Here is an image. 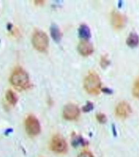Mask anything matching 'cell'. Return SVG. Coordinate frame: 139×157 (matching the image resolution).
<instances>
[{
	"mask_svg": "<svg viewBox=\"0 0 139 157\" xmlns=\"http://www.w3.org/2000/svg\"><path fill=\"white\" fill-rule=\"evenodd\" d=\"M51 36L56 43H59L62 38V33L59 27L55 24H52L50 29Z\"/></svg>",
	"mask_w": 139,
	"mask_h": 157,
	"instance_id": "cell-10",
	"label": "cell"
},
{
	"mask_svg": "<svg viewBox=\"0 0 139 157\" xmlns=\"http://www.w3.org/2000/svg\"><path fill=\"white\" fill-rule=\"evenodd\" d=\"M110 61L108 60L106 56H102L100 60V66L103 68H106L110 64Z\"/></svg>",
	"mask_w": 139,
	"mask_h": 157,
	"instance_id": "cell-15",
	"label": "cell"
},
{
	"mask_svg": "<svg viewBox=\"0 0 139 157\" xmlns=\"http://www.w3.org/2000/svg\"><path fill=\"white\" fill-rule=\"evenodd\" d=\"M132 112V109L127 102H120L116 108V115L118 117L125 119L128 117Z\"/></svg>",
	"mask_w": 139,
	"mask_h": 157,
	"instance_id": "cell-8",
	"label": "cell"
},
{
	"mask_svg": "<svg viewBox=\"0 0 139 157\" xmlns=\"http://www.w3.org/2000/svg\"><path fill=\"white\" fill-rule=\"evenodd\" d=\"M35 3H36V5H40V6H41L42 4L44 3H45V1H35Z\"/></svg>",
	"mask_w": 139,
	"mask_h": 157,
	"instance_id": "cell-20",
	"label": "cell"
},
{
	"mask_svg": "<svg viewBox=\"0 0 139 157\" xmlns=\"http://www.w3.org/2000/svg\"><path fill=\"white\" fill-rule=\"evenodd\" d=\"M12 25L11 24H8V26H7V29H9V30H10L11 29H12Z\"/></svg>",
	"mask_w": 139,
	"mask_h": 157,
	"instance_id": "cell-21",
	"label": "cell"
},
{
	"mask_svg": "<svg viewBox=\"0 0 139 157\" xmlns=\"http://www.w3.org/2000/svg\"><path fill=\"white\" fill-rule=\"evenodd\" d=\"M101 80L99 75L95 72L88 73L84 80V86L88 93L92 95H97L101 90Z\"/></svg>",
	"mask_w": 139,
	"mask_h": 157,
	"instance_id": "cell-2",
	"label": "cell"
},
{
	"mask_svg": "<svg viewBox=\"0 0 139 157\" xmlns=\"http://www.w3.org/2000/svg\"><path fill=\"white\" fill-rule=\"evenodd\" d=\"M10 81L13 86L21 90H26L30 86L28 73L21 67H17L12 73Z\"/></svg>",
	"mask_w": 139,
	"mask_h": 157,
	"instance_id": "cell-1",
	"label": "cell"
},
{
	"mask_svg": "<svg viewBox=\"0 0 139 157\" xmlns=\"http://www.w3.org/2000/svg\"><path fill=\"white\" fill-rule=\"evenodd\" d=\"M6 99L12 105L15 106L16 105L18 98L16 96V94L11 90H7L6 95Z\"/></svg>",
	"mask_w": 139,
	"mask_h": 157,
	"instance_id": "cell-13",
	"label": "cell"
},
{
	"mask_svg": "<svg viewBox=\"0 0 139 157\" xmlns=\"http://www.w3.org/2000/svg\"><path fill=\"white\" fill-rule=\"evenodd\" d=\"M78 157H94L91 152L88 151L83 152L79 155Z\"/></svg>",
	"mask_w": 139,
	"mask_h": 157,
	"instance_id": "cell-18",
	"label": "cell"
},
{
	"mask_svg": "<svg viewBox=\"0 0 139 157\" xmlns=\"http://www.w3.org/2000/svg\"><path fill=\"white\" fill-rule=\"evenodd\" d=\"M78 51L81 55L88 56L94 52L93 45L88 40H84L78 45Z\"/></svg>",
	"mask_w": 139,
	"mask_h": 157,
	"instance_id": "cell-9",
	"label": "cell"
},
{
	"mask_svg": "<svg viewBox=\"0 0 139 157\" xmlns=\"http://www.w3.org/2000/svg\"><path fill=\"white\" fill-rule=\"evenodd\" d=\"M101 90L103 92V93H106V94H112L113 93L112 90L108 88H103L102 89H101Z\"/></svg>",
	"mask_w": 139,
	"mask_h": 157,
	"instance_id": "cell-19",
	"label": "cell"
},
{
	"mask_svg": "<svg viewBox=\"0 0 139 157\" xmlns=\"http://www.w3.org/2000/svg\"><path fill=\"white\" fill-rule=\"evenodd\" d=\"M80 115V109L77 106L74 104L69 103L65 106L63 111V115L66 120H74Z\"/></svg>",
	"mask_w": 139,
	"mask_h": 157,
	"instance_id": "cell-6",
	"label": "cell"
},
{
	"mask_svg": "<svg viewBox=\"0 0 139 157\" xmlns=\"http://www.w3.org/2000/svg\"><path fill=\"white\" fill-rule=\"evenodd\" d=\"M25 125L27 134L30 136H37L40 132L41 127L39 121L32 115H30L26 118Z\"/></svg>",
	"mask_w": 139,
	"mask_h": 157,
	"instance_id": "cell-4",
	"label": "cell"
},
{
	"mask_svg": "<svg viewBox=\"0 0 139 157\" xmlns=\"http://www.w3.org/2000/svg\"><path fill=\"white\" fill-rule=\"evenodd\" d=\"M127 45L131 48H135L139 44V37L136 33L132 32L129 35L126 41Z\"/></svg>",
	"mask_w": 139,
	"mask_h": 157,
	"instance_id": "cell-11",
	"label": "cell"
},
{
	"mask_svg": "<svg viewBox=\"0 0 139 157\" xmlns=\"http://www.w3.org/2000/svg\"><path fill=\"white\" fill-rule=\"evenodd\" d=\"M96 118L99 122L100 123H105L107 121V117L103 113H99L97 114Z\"/></svg>",
	"mask_w": 139,
	"mask_h": 157,
	"instance_id": "cell-16",
	"label": "cell"
},
{
	"mask_svg": "<svg viewBox=\"0 0 139 157\" xmlns=\"http://www.w3.org/2000/svg\"><path fill=\"white\" fill-rule=\"evenodd\" d=\"M132 93L134 97L136 98H139V78L136 80L134 83Z\"/></svg>",
	"mask_w": 139,
	"mask_h": 157,
	"instance_id": "cell-14",
	"label": "cell"
},
{
	"mask_svg": "<svg viewBox=\"0 0 139 157\" xmlns=\"http://www.w3.org/2000/svg\"><path fill=\"white\" fill-rule=\"evenodd\" d=\"M79 34L81 38L88 40L91 37V30L88 25L82 24L79 28Z\"/></svg>",
	"mask_w": 139,
	"mask_h": 157,
	"instance_id": "cell-12",
	"label": "cell"
},
{
	"mask_svg": "<svg viewBox=\"0 0 139 157\" xmlns=\"http://www.w3.org/2000/svg\"><path fill=\"white\" fill-rule=\"evenodd\" d=\"M93 108H94L93 104L92 102H88L87 104H86V105L84 106L83 107V110L84 112H89L91 110H92Z\"/></svg>",
	"mask_w": 139,
	"mask_h": 157,
	"instance_id": "cell-17",
	"label": "cell"
},
{
	"mask_svg": "<svg viewBox=\"0 0 139 157\" xmlns=\"http://www.w3.org/2000/svg\"><path fill=\"white\" fill-rule=\"evenodd\" d=\"M111 23L116 30H120L125 26L126 18L125 15L117 11H113L111 14Z\"/></svg>",
	"mask_w": 139,
	"mask_h": 157,
	"instance_id": "cell-7",
	"label": "cell"
},
{
	"mask_svg": "<svg viewBox=\"0 0 139 157\" xmlns=\"http://www.w3.org/2000/svg\"><path fill=\"white\" fill-rule=\"evenodd\" d=\"M32 40L34 48L39 52H44L48 47V37L43 31L35 30L32 35Z\"/></svg>",
	"mask_w": 139,
	"mask_h": 157,
	"instance_id": "cell-3",
	"label": "cell"
},
{
	"mask_svg": "<svg viewBox=\"0 0 139 157\" xmlns=\"http://www.w3.org/2000/svg\"><path fill=\"white\" fill-rule=\"evenodd\" d=\"M50 148L54 152L63 154L68 150V145L66 140L60 135H56L52 137L50 143Z\"/></svg>",
	"mask_w": 139,
	"mask_h": 157,
	"instance_id": "cell-5",
	"label": "cell"
}]
</instances>
